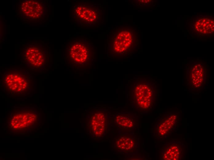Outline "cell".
<instances>
[{
  "instance_id": "7c38bea8",
  "label": "cell",
  "mask_w": 214,
  "mask_h": 160,
  "mask_svg": "<svg viewBox=\"0 0 214 160\" xmlns=\"http://www.w3.org/2000/svg\"><path fill=\"white\" fill-rule=\"evenodd\" d=\"M181 155V150L176 145H172L168 147L165 152L163 159L166 160L179 159Z\"/></svg>"
},
{
  "instance_id": "52a82bcc",
  "label": "cell",
  "mask_w": 214,
  "mask_h": 160,
  "mask_svg": "<svg viewBox=\"0 0 214 160\" xmlns=\"http://www.w3.org/2000/svg\"><path fill=\"white\" fill-rule=\"evenodd\" d=\"M130 33L123 31L119 33L114 42L113 48L117 53H121L129 48L132 42Z\"/></svg>"
},
{
  "instance_id": "9c48e42d",
  "label": "cell",
  "mask_w": 214,
  "mask_h": 160,
  "mask_svg": "<svg viewBox=\"0 0 214 160\" xmlns=\"http://www.w3.org/2000/svg\"><path fill=\"white\" fill-rule=\"evenodd\" d=\"M116 146L120 150L124 151L132 150L136 146L135 139L128 135H124L119 137L116 142Z\"/></svg>"
},
{
  "instance_id": "8fae6325",
  "label": "cell",
  "mask_w": 214,
  "mask_h": 160,
  "mask_svg": "<svg viewBox=\"0 0 214 160\" xmlns=\"http://www.w3.org/2000/svg\"><path fill=\"white\" fill-rule=\"evenodd\" d=\"M116 122L119 126L125 129L132 128L134 124L133 117L126 114L118 115L116 118Z\"/></svg>"
},
{
  "instance_id": "6da1fadb",
  "label": "cell",
  "mask_w": 214,
  "mask_h": 160,
  "mask_svg": "<svg viewBox=\"0 0 214 160\" xmlns=\"http://www.w3.org/2000/svg\"><path fill=\"white\" fill-rule=\"evenodd\" d=\"M2 81L4 88L13 93L23 92L32 85L30 75L23 70H9L4 73Z\"/></svg>"
},
{
  "instance_id": "7a4b0ae2",
  "label": "cell",
  "mask_w": 214,
  "mask_h": 160,
  "mask_svg": "<svg viewBox=\"0 0 214 160\" xmlns=\"http://www.w3.org/2000/svg\"><path fill=\"white\" fill-rule=\"evenodd\" d=\"M153 84L148 81L140 82L134 90L135 100L139 107L143 109L149 108L152 104L154 90Z\"/></svg>"
},
{
  "instance_id": "4fadbf2b",
  "label": "cell",
  "mask_w": 214,
  "mask_h": 160,
  "mask_svg": "<svg viewBox=\"0 0 214 160\" xmlns=\"http://www.w3.org/2000/svg\"><path fill=\"white\" fill-rule=\"evenodd\" d=\"M196 29L204 33H210L213 29V22L208 19H201L196 23Z\"/></svg>"
},
{
  "instance_id": "30bf717a",
  "label": "cell",
  "mask_w": 214,
  "mask_h": 160,
  "mask_svg": "<svg viewBox=\"0 0 214 160\" xmlns=\"http://www.w3.org/2000/svg\"><path fill=\"white\" fill-rule=\"evenodd\" d=\"M176 119V116L172 115L162 122L158 129L159 134L162 136L167 134L174 125Z\"/></svg>"
},
{
  "instance_id": "ba28073f",
  "label": "cell",
  "mask_w": 214,
  "mask_h": 160,
  "mask_svg": "<svg viewBox=\"0 0 214 160\" xmlns=\"http://www.w3.org/2000/svg\"><path fill=\"white\" fill-rule=\"evenodd\" d=\"M75 14L78 18L88 23H92L97 18L95 11L89 6L81 5L76 9Z\"/></svg>"
},
{
  "instance_id": "3957f363",
  "label": "cell",
  "mask_w": 214,
  "mask_h": 160,
  "mask_svg": "<svg viewBox=\"0 0 214 160\" xmlns=\"http://www.w3.org/2000/svg\"><path fill=\"white\" fill-rule=\"evenodd\" d=\"M24 59L31 67L37 69L44 66L46 55L44 50L37 45L27 46L24 52Z\"/></svg>"
},
{
  "instance_id": "8992f818",
  "label": "cell",
  "mask_w": 214,
  "mask_h": 160,
  "mask_svg": "<svg viewBox=\"0 0 214 160\" xmlns=\"http://www.w3.org/2000/svg\"><path fill=\"white\" fill-rule=\"evenodd\" d=\"M69 55L71 58L76 62L84 63L87 60L89 56L88 48L82 43H74L70 48Z\"/></svg>"
},
{
  "instance_id": "5b68a950",
  "label": "cell",
  "mask_w": 214,
  "mask_h": 160,
  "mask_svg": "<svg viewBox=\"0 0 214 160\" xmlns=\"http://www.w3.org/2000/svg\"><path fill=\"white\" fill-rule=\"evenodd\" d=\"M205 67L200 64L192 65L188 70L187 81L188 84L195 88H201L205 82Z\"/></svg>"
},
{
  "instance_id": "277c9868",
  "label": "cell",
  "mask_w": 214,
  "mask_h": 160,
  "mask_svg": "<svg viewBox=\"0 0 214 160\" xmlns=\"http://www.w3.org/2000/svg\"><path fill=\"white\" fill-rule=\"evenodd\" d=\"M45 9L44 4L38 0L24 1L20 6V10L23 16L33 20L42 18L45 13Z\"/></svg>"
}]
</instances>
